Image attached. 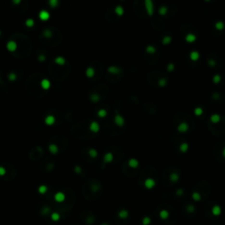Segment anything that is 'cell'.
Wrapping results in <instances>:
<instances>
[{"label": "cell", "mask_w": 225, "mask_h": 225, "mask_svg": "<svg viewBox=\"0 0 225 225\" xmlns=\"http://www.w3.org/2000/svg\"><path fill=\"white\" fill-rule=\"evenodd\" d=\"M116 113H115V116H114V122L116 125H118L119 127H122L123 125H124V123H125V120H124V118L121 116V115L119 113V112L116 111Z\"/></svg>", "instance_id": "cell-1"}, {"label": "cell", "mask_w": 225, "mask_h": 225, "mask_svg": "<svg viewBox=\"0 0 225 225\" xmlns=\"http://www.w3.org/2000/svg\"><path fill=\"white\" fill-rule=\"evenodd\" d=\"M145 6H146V10H147V12L150 16L153 15V12H154V7H153V3L151 2L150 0H146L145 1Z\"/></svg>", "instance_id": "cell-2"}, {"label": "cell", "mask_w": 225, "mask_h": 225, "mask_svg": "<svg viewBox=\"0 0 225 225\" xmlns=\"http://www.w3.org/2000/svg\"><path fill=\"white\" fill-rule=\"evenodd\" d=\"M188 128H189V127H188V124H187V122H181L178 126L177 129H178V131L180 132V133H185V132H187V131L188 130Z\"/></svg>", "instance_id": "cell-3"}, {"label": "cell", "mask_w": 225, "mask_h": 225, "mask_svg": "<svg viewBox=\"0 0 225 225\" xmlns=\"http://www.w3.org/2000/svg\"><path fill=\"white\" fill-rule=\"evenodd\" d=\"M49 16H50V14H49V12L46 10L41 11L40 13H39V17H40V19H41V20H48L49 19Z\"/></svg>", "instance_id": "cell-4"}, {"label": "cell", "mask_w": 225, "mask_h": 225, "mask_svg": "<svg viewBox=\"0 0 225 225\" xmlns=\"http://www.w3.org/2000/svg\"><path fill=\"white\" fill-rule=\"evenodd\" d=\"M6 48L9 51H15L17 49V43L14 41H8L6 44Z\"/></svg>", "instance_id": "cell-5"}, {"label": "cell", "mask_w": 225, "mask_h": 225, "mask_svg": "<svg viewBox=\"0 0 225 225\" xmlns=\"http://www.w3.org/2000/svg\"><path fill=\"white\" fill-rule=\"evenodd\" d=\"M90 130L94 132V133H97L98 131L100 130V125L98 124V122L96 121H92L90 125Z\"/></svg>", "instance_id": "cell-6"}, {"label": "cell", "mask_w": 225, "mask_h": 225, "mask_svg": "<svg viewBox=\"0 0 225 225\" xmlns=\"http://www.w3.org/2000/svg\"><path fill=\"white\" fill-rule=\"evenodd\" d=\"M107 70H108L109 73H112V74H119V73L121 72V70H120V68H118V67H116V66L109 67V68L107 69Z\"/></svg>", "instance_id": "cell-7"}, {"label": "cell", "mask_w": 225, "mask_h": 225, "mask_svg": "<svg viewBox=\"0 0 225 225\" xmlns=\"http://www.w3.org/2000/svg\"><path fill=\"white\" fill-rule=\"evenodd\" d=\"M220 120H221V116L219 114H217V113H214V114H212L210 116V120H211V122H213V123H218L220 121Z\"/></svg>", "instance_id": "cell-8"}, {"label": "cell", "mask_w": 225, "mask_h": 225, "mask_svg": "<svg viewBox=\"0 0 225 225\" xmlns=\"http://www.w3.org/2000/svg\"><path fill=\"white\" fill-rule=\"evenodd\" d=\"M212 213L214 215H220L221 213H222V209H221L220 206H217V205H215V206H214L212 208Z\"/></svg>", "instance_id": "cell-9"}, {"label": "cell", "mask_w": 225, "mask_h": 225, "mask_svg": "<svg viewBox=\"0 0 225 225\" xmlns=\"http://www.w3.org/2000/svg\"><path fill=\"white\" fill-rule=\"evenodd\" d=\"M55 120H56V119H55V117L53 115H49V116H47V117L45 118V123L48 124V125L54 124Z\"/></svg>", "instance_id": "cell-10"}, {"label": "cell", "mask_w": 225, "mask_h": 225, "mask_svg": "<svg viewBox=\"0 0 225 225\" xmlns=\"http://www.w3.org/2000/svg\"><path fill=\"white\" fill-rule=\"evenodd\" d=\"M144 185H145V187H147V188H152V187L155 186V181H154L152 179H148L145 180Z\"/></svg>", "instance_id": "cell-11"}, {"label": "cell", "mask_w": 225, "mask_h": 225, "mask_svg": "<svg viewBox=\"0 0 225 225\" xmlns=\"http://www.w3.org/2000/svg\"><path fill=\"white\" fill-rule=\"evenodd\" d=\"M139 164V162L136 160V159L135 158H131L128 160V165L130 167H132V168H136V167L138 166Z\"/></svg>", "instance_id": "cell-12"}, {"label": "cell", "mask_w": 225, "mask_h": 225, "mask_svg": "<svg viewBox=\"0 0 225 225\" xmlns=\"http://www.w3.org/2000/svg\"><path fill=\"white\" fill-rule=\"evenodd\" d=\"M200 58V54L199 52L197 51H193L190 53V59L192 61H197L198 59Z\"/></svg>", "instance_id": "cell-13"}, {"label": "cell", "mask_w": 225, "mask_h": 225, "mask_svg": "<svg viewBox=\"0 0 225 225\" xmlns=\"http://www.w3.org/2000/svg\"><path fill=\"white\" fill-rule=\"evenodd\" d=\"M41 85L43 89L47 90L50 87V82H49L48 79H42L41 80Z\"/></svg>", "instance_id": "cell-14"}, {"label": "cell", "mask_w": 225, "mask_h": 225, "mask_svg": "<svg viewBox=\"0 0 225 225\" xmlns=\"http://www.w3.org/2000/svg\"><path fill=\"white\" fill-rule=\"evenodd\" d=\"M112 161V154L108 152L104 156V162L105 163H111Z\"/></svg>", "instance_id": "cell-15"}, {"label": "cell", "mask_w": 225, "mask_h": 225, "mask_svg": "<svg viewBox=\"0 0 225 225\" xmlns=\"http://www.w3.org/2000/svg\"><path fill=\"white\" fill-rule=\"evenodd\" d=\"M85 74H86V76L88 77H93V76H94V74H95V71H94V69H93V68H92V67L87 68L86 71H85Z\"/></svg>", "instance_id": "cell-16"}, {"label": "cell", "mask_w": 225, "mask_h": 225, "mask_svg": "<svg viewBox=\"0 0 225 225\" xmlns=\"http://www.w3.org/2000/svg\"><path fill=\"white\" fill-rule=\"evenodd\" d=\"M195 40H196V36L193 33H189L186 36V41L187 42H194V41H195Z\"/></svg>", "instance_id": "cell-17"}, {"label": "cell", "mask_w": 225, "mask_h": 225, "mask_svg": "<svg viewBox=\"0 0 225 225\" xmlns=\"http://www.w3.org/2000/svg\"><path fill=\"white\" fill-rule=\"evenodd\" d=\"M55 62L58 65H63L65 63V59L62 56H57L56 59H55Z\"/></svg>", "instance_id": "cell-18"}, {"label": "cell", "mask_w": 225, "mask_h": 225, "mask_svg": "<svg viewBox=\"0 0 225 225\" xmlns=\"http://www.w3.org/2000/svg\"><path fill=\"white\" fill-rule=\"evenodd\" d=\"M179 174L176 173V172H172V173L170 175V180H171V182H177L179 180Z\"/></svg>", "instance_id": "cell-19"}, {"label": "cell", "mask_w": 225, "mask_h": 225, "mask_svg": "<svg viewBox=\"0 0 225 225\" xmlns=\"http://www.w3.org/2000/svg\"><path fill=\"white\" fill-rule=\"evenodd\" d=\"M188 148H189V145H188L187 143H183L179 146V150H180L181 152H186V151L188 150Z\"/></svg>", "instance_id": "cell-20"}, {"label": "cell", "mask_w": 225, "mask_h": 225, "mask_svg": "<svg viewBox=\"0 0 225 225\" xmlns=\"http://www.w3.org/2000/svg\"><path fill=\"white\" fill-rule=\"evenodd\" d=\"M49 149V151H50L52 154H56L58 152V148H57V146L55 145V144H50Z\"/></svg>", "instance_id": "cell-21"}, {"label": "cell", "mask_w": 225, "mask_h": 225, "mask_svg": "<svg viewBox=\"0 0 225 225\" xmlns=\"http://www.w3.org/2000/svg\"><path fill=\"white\" fill-rule=\"evenodd\" d=\"M115 12L116 14H118L119 16H121L124 12V10H123V7H121L120 5H118L115 7Z\"/></svg>", "instance_id": "cell-22"}, {"label": "cell", "mask_w": 225, "mask_h": 225, "mask_svg": "<svg viewBox=\"0 0 225 225\" xmlns=\"http://www.w3.org/2000/svg\"><path fill=\"white\" fill-rule=\"evenodd\" d=\"M215 26L217 30H223V28H224V23H223V21H217L215 23Z\"/></svg>", "instance_id": "cell-23"}, {"label": "cell", "mask_w": 225, "mask_h": 225, "mask_svg": "<svg viewBox=\"0 0 225 225\" xmlns=\"http://www.w3.org/2000/svg\"><path fill=\"white\" fill-rule=\"evenodd\" d=\"M146 52H148V53H150V54H153V53L156 52V49H155L153 46L149 45V46L146 48Z\"/></svg>", "instance_id": "cell-24"}, {"label": "cell", "mask_w": 225, "mask_h": 225, "mask_svg": "<svg viewBox=\"0 0 225 225\" xmlns=\"http://www.w3.org/2000/svg\"><path fill=\"white\" fill-rule=\"evenodd\" d=\"M171 41V36H169V35H167V36H165V37H164V39H163V44L164 45H167V44H169L170 42Z\"/></svg>", "instance_id": "cell-25"}, {"label": "cell", "mask_w": 225, "mask_h": 225, "mask_svg": "<svg viewBox=\"0 0 225 225\" xmlns=\"http://www.w3.org/2000/svg\"><path fill=\"white\" fill-rule=\"evenodd\" d=\"M89 155L92 157H96L98 156V152L95 149H90L89 150Z\"/></svg>", "instance_id": "cell-26"}, {"label": "cell", "mask_w": 225, "mask_h": 225, "mask_svg": "<svg viewBox=\"0 0 225 225\" xmlns=\"http://www.w3.org/2000/svg\"><path fill=\"white\" fill-rule=\"evenodd\" d=\"M158 12L160 15H165L167 12V7L166 6H161V7L159 8Z\"/></svg>", "instance_id": "cell-27"}, {"label": "cell", "mask_w": 225, "mask_h": 225, "mask_svg": "<svg viewBox=\"0 0 225 225\" xmlns=\"http://www.w3.org/2000/svg\"><path fill=\"white\" fill-rule=\"evenodd\" d=\"M34 25V20H33V19H26V26H28V27H32V26Z\"/></svg>", "instance_id": "cell-28"}, {"label": "cell", "mask_w": 225, "mask_h": 225, "mask_svg": "<svg viewBox=\"0 0 225 225\" xmlns=\"http://www.w3.org/2000/svg\"><path fill=\"white\" fill-rule=\"evenodd\" d=\"M160 216H161V218H164V219L168 218L169 217L168 211H166V210H162L161 212H160Z\"/></svg>", "instance_id": "cell-29"}, {"label": "cell", "mask_w": 225, "mask_h": 225, "mask_svg": "<svg viewBox=\"0 0 225 225\" xmlns=\"http://www.w3.org/2000/svg\"><path fill=\"white\" fill-rule=\"evenodd\" d=\"M90 99H91V100L93 101V102H98V101L100 100V96H99L98 94H92V96L90 97Z\"/></svg>", "instance_id": "cell-30"}, {"label": "cell", "mask_w": 225, "mask_h": 225, "mask_svg": "<svg viewBox=\"0 0 225 225\" xmlns=\"http://www.w3.org/2000/svg\"><path fill=\"white\" fill-rule=\"evenodd\" d=\"M106 114H107V112H106V111L105 110V109H100L99 112H98V115L100 116V117H105V116H106Z\"/></svg>", "instance_id": "cell-31"}, {"label": "cell", "mask_w": 225, "mask_h": 225, "mask_svg": "<svg viewBox=\"0 0 225 225\" xmlns=\"http://www.w3.org/2000/svg\"><path fill=\"white\" fill-rule=\"evenodd\" d=\"M166 84H167V79H165V78H162V79L159 80V82H158L159 86L164 87V86H165Z\"/></svg>", "instance_id": "cell-32"}, {"label": "cell", "mask_w": 225, "mask_h": 225, "mask_svg": "<svg viewBox=\"0 0 225 225\" xmlns=\"http://www.w3.org/2000/svg\"><path fill=\"white\" fill-rule=\"evenodd\" d=\"M221 81V76L220 75H215L213 77V82L215 84H218Z\"/></svg>", "instance_id": "cell-33"}, {"label": "cell", "mask_w": 225, "mask_h": 225, "mask_svg": "<svg viewBox=\"0 0 225 225\" xmlns=\"http://www.w3.org/2000/svg\"><path fill=\"white\" fill-rule=\"evenodd\" d=\"M202 112H203V110H202V108H200V107L195 108V110H194L195 115H197V116H200V115H201V114H202Z\"/></svg>", "instance_id": "cell-34"}, {"label": "cell", "mask_w": 225, "mask_h": 225, "mask_svg": "<svg viewBox=\"0 0 225 225\" xmlns=\"http://www.w3.org/2000/svg\"><path fill=\"white\" fill-rule=\"evenodd\" d=\"M43 34H44V36H45V37H47V38H49V37H51V35H52V32L50 30H49V29H47V30H44Z\"/></svg>", "instance_id": "cell-35"}, {"label": "cell", "mask_w": 225, "mask_h": 225, "mask_svg": "<svg viewBox=\"0 0 225 225\" xmlns=\"http://www.w3.org/2000/svg\"><path fill=\"white\" fill-rule=\"evenodd\" d=\"M193 199L194 200H200L201 199V197H200V195L198 193H194L193 194Z\"/></svg>", "instance_id": "cell-36"}, {"label": "cell", "mask_w": 225, "mask_h": 225, "mask_svg": "<svg viewBox=\"0 0 225 225\" xmlns=\"http://www.w3.org/2000/svg\"><path fill=\"white\" fill-rule=\"evenodd\" d=\"M49 5H50L51 7L55 8L56 5H58V1H57V0H50V1H49Z\"/></svg>", "instance_id": "cell-37"}, {"label": "cell", "mask_w": 225, "mask_h": 225, "mask_svg": "<svg viewBox=\"0 0 225 225\" xmlns=\"http://www.w3.org/2000/svg\"><path fill=\"white\" fill-rule=\"evenodd\" d=\"M16 75L14 74V73H10V74L8 75V79L10 80V81H14V80L16 79Z\"/></svg>", "instance_id": "cell-38"}, {"label": "cell", "mask_w": 225, "mask_h": 225, "mask_svg": "<svg viewBox=\"0 0 225 225\" xmlns=\"http://www.w3.org/2000/svg\"><path fill=\"white\" fill-rule=\"evenodd\" d=\"M174 64L173 63H169V65H168V67H167V69H168V70L169 71H172L174 69Z\"/></svg>", "instance_id": "cell-39"}, {"label": "cell", "mask_w": 225, "mask_h": 225, "mask_svg": "<svg viewBox=\"0 0 225 225\" xmlns=\"http://www.w3.org/2000/svg\"><path fill=\"white\" fill-rule=\"evenodd\" d=\"M207 62H208V65H209V66H211V67L215 66V62L213 61V60H208Z\"/></svg>", "instance_id": "cell-40"}, {"label": "cell", "mask_w": 225, "mask_h": 225, "mask_svg": "<svg viewBox=\"0 0 225 225\" xmlns=\"http://www.w3.org/2000/svg\"><path fill=\"white\" fill-rule=\"evenodd\" d=\"M5 173V169L4 168V167L0 166V176H2V175H4Z\"/></svg>", "instance_id": "cell-41"}, {"label": "cell", "mask_w": 225, "mask_h": 225, "mask_svg": "<svg viewBox=\"0 0 225 225\" xmlns=\"http://www.w3.org/2000/svg\"><path fill=\"white\" fill-rule=\"evenodd\" d=\"M74 171H76V172H81V169H80V167L79 166H76L75 167V169H74Z\"/></svg>", "instance_id": "cell-42"}, {"label": "cell", "mask_w": 225, "mask_h": 225, "mask_svg": "<svg viewBox=\"0 0 225 225\" xmlns=\"http://www.w3.org/2000/svg\"><path fill=\"white\" fill-rule=\"evenodd\" d=\"M38 59L40 60V61H44V60L46 59V57H45L44 56H42V55H41V56H39Z\"/></svg>", "instance_id": "cell-43"}, {"label": "cell", "mask_w": 225, "mask_h": 225, "mask_svg": "<svg viewBox=\"0 0 225 225\" xmlns=\"http://www.w3.org/2000/svg\"><path fill=\"white\" fill-rule=\"evenodd\" d=\"M182 194H183V190L182 189H179L178 191H177V194L178 195H181Z\"/></svg>", "instance_id": "cell-44"}, {"label": "cell", "mask_w": 225, "mask_h": 225, "mask_svg": "<svg viewBox=\"0 0 225 225\" xmlns=\"http://www.w3.org/2000/svg\"><path fill=\"white\" fill-rule=\"evenodd\" d=\"M223 157H225V147L223 150Z\"/></svg>", "instance_id": "cell-45"}, {"label": "cell", "mask_w": 225, "mask_h": 225, "mask_svg": "<svg viewBox=\"0 0 225 225\" xmlns=\"http://www.w3.org/2000/svg\"><path fill=\"white\" fill-rule=\"evenodd\" d=\"M45 189H46V188H45V187H41V192H44V191H45Z\"/></svg>", "instance_id": "cell-46"}, {"label": "cell", "mask_w": 225, "mask_h": 225, "mask_svg": "<svg viewBox=\"0 0 225 225\" xmlns=\"http://www.w3.org/2000/svg\"><path fill=\"white\" fill-rule=\"evenodd\" d=\"M19 2H20V1H14V3H15V4H19Z\"/></svg>", "instance_id": "cell-47"}, {"label": "cell", "mask_w": 225, "mask_h": 225, "mask_svg": "<svg viewBox=\"0 0 225 225\" xmlns=\"http://www.w3.org/2000/svg\"><path fill=\"white\" fill-rule=\"evenodd\" d=\"M0 35H1V31H0Z\"/></svg>", "instance_id": "cell-48"}]
</instances>
